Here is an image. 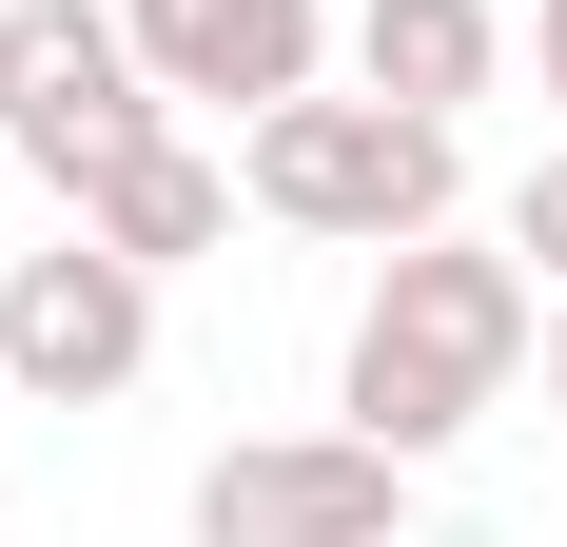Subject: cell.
Wrapping results in <instances>:
<instances>
[{
	"label": "cell",
	"instance_id": "6da1fadb",
	"mask_svg": "<svg viewBox=\"0 0 567 547\" xmlns=\"http://www.w3.org/2000/svg\"><path fill=\"white\" fill-rule=\"evenodd\" d=\"M528 352H548V274H528L509 235H411V255H372V293H352L333 411L431 469L451 431H489V411L528 391Z\"/></svg>",
	"mask_w": 567,
	"mask_h": 547
},
{
	"label": "cell",
	"instance_id": "7a4b0ae2",
	"mask_svg": "<svg viewBox=\"0 0 567 547\" xmlns=\"http://www.w3.org/2000/svg\"><path fill=\"white\" fill-rule=\"evenodd\" d=\"M235 176H255V216L275 235H333V255H411V235H451L470 196V117H411L372 99V79H313V99H275L255 137H235Z\"/></svg>",
	"mask_w": 567,
	"mask_h": 547
},
{
	"label": "cell",
	"instance_id": "3957f363",
	"mask_svg": "<svg viewBox=\"0 0 567 547\" xmlns=\"http://www.w3.org/2000/svg\"><path fill=\"white\" fill-rule=\"evenodd\" d=\"M176 79L137 59V20L117 0H0V157L40 176V196H99L137 137H176Z\"/></svg>",
	"mask_w": 567,
	"mask_h": 547
},
{
	"label": "cell",
	"instance_id": "277c9868",
	"mask_svg": "<svg viewBox=\"0 0 567 547\" xmlns=\"http://www.w3.org/2000/svg\"><path fill=\"white\" fill-rule=\"evenodd\" d=\"M0 372H20V411H117L157 372V274L117 235H40L0 274Z\"/></svg>",
	"mask_w": 567,
	"mask_h": 547
},
{
	"label": "cell",
	"instance_id": "5b68a950",
	"mask_svg": "<svg viewBox=\"0 0 567 547\" xmlns=\"http://www.w3.org/2000/svg\"><path fill=\"white\" fill-rule=\"evenodd\" d=\"M392 528H411V450H372L352 411L196 469V547H392Z\"/></svg>",
	"mask_w": 567,
	"mask_h": 547
},
{
	"label": "cell",
	"instance_id": "8992f818",
	"mask_svg": "<svg viewBox=\"0 0 567 547\" xmlns=\"http://www.w3.org/2000/svg\"><path fill=\"white\" fill-rule=\"evenodd\" d=\"M117 20H137V59L176 99H235V117H275V99L333 79V20L313 0H117Z\"/></svg>",
	"mask_w": 567,
	"mask_h": 547
},
{
	"label": "cell",
	"instance_id": "52a82bcc",
	"mask_svg": "<svg viewBox=\"0 0 567 547\" xmlns=\"http://www.w3.org/2000/svg\"><path fill=\"white\" fill-rule=\"evenodd\" d=\"M352 79L411 117H470L509 79V0H352Z\"/></svg>",
	"mask_w": 567,
	"mask_h": 547
},
{
	"label": "cell",
	"instance_id": "ba28073f",
	"mask_svg": "<svg viewBox=\"0 0 567 547\" xmlns=\"http://www.w3.org/2000/svg\"><path fill=\"white\" fill-rule=\"evenodd\" d=\"M235 196H255L235 157H196V137H137V157H117L99 196H79V235H117L137 274H196V255L235 235Z\"/></svg>",
	"mask_w": 567,
	"mask_h": 547
},
{
	"label": "cell",
	"instance_id": "9c48e42d",
	"mask_svg": "<svg viewBox=\"0 0 567 547\" xmlns=\"http://www.w3.org/2000/svg\"><path fill=\"white\" fill-rule=\"evenodd\" d=\"M509 255L567 293V157H528V196H509Z\"/></svg>",
	"mask_w": 567,
	"mask_h": 547
},
{
	"label": "cell",
	"instance_id": "30bf717a",
	"mask_svg": "<svg viewBox=\"0 0 567 547\" xmlns=\"http://www.w3.org/2000/svg\"><path fill=\"white\" fill-rule=\"evenodd\" d=\"M528 59H548V99H567V0H528Z\"/></svg>",
	"mask_w": 567,
	"mask_h": 547
},
{
	"label": "cell",
	"instance_id": "8fae6325",
	"mask_svg": "<svg viewBox=\"0 0 567 547\" xmlns=\"http://www.w3.org/2000/svg\"><path fill=\"white\" fill-rule=\"evenodd\" d=\"M528 372H548V411H567V293H548V352H528Z\"/></svg>",
	"mask_w": 567,
	"mask_h": 547
},
{
	"label": "cell",
	"instance_id": "7c38bea8",
	"mask_svg": "<svg viewBox=\"0 0 567 547\" xmlns=\"http://www.w3.org/2000/svg\"><path fill=\"white\" fill-rule=\"evenodd\" d=\"M0 411H20V372H0Z\"/></svg>",
	"mask_w": 567,
	"mask_h": 547
}]
</instances>
